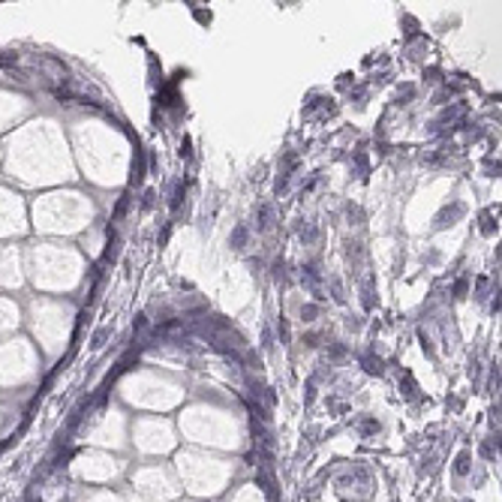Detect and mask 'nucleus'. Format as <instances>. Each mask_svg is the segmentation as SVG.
<instances>
[]
</instances>
